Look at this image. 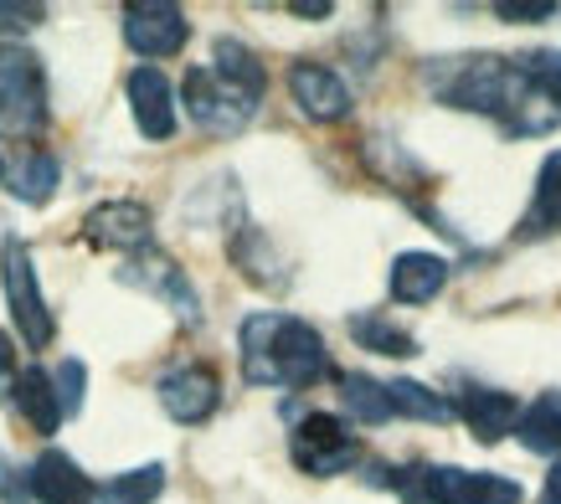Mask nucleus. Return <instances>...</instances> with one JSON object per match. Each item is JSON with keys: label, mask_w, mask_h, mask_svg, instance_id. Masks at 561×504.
Returning <instances> with one entry per match:
<instances>
[{"label": "nucleus", "mask_w": 561, "mask_h": 504, "mask_svg": "<svg viewBox=\"0 0 561 504\" xmlns=\"http://www.w3.org/2000/svg\"><path fill=\"white\" fill-rule=\"evenodd\" d=\"M423 83L438 103L459 108V114L494 118L515 139L551 135L561 124V103L530 83L520 57H505V51H448V57H433V62H423Z\"/></svg>", "instance_id": "f257e3e1"}, {"label": "nucleus", "mask_w": 561, "mask_h": 504, "mask_svg": "<svg viewBox=\"0 0 561 504\" xmlns=\"http://www.w3.org/2000/svg\"><path fill=\"white\" fill-rule=\"evenodd\" d=\"M242 376L253 387H314L330 376L324 335L294 314H248L238 330Z\"/></svg>", "instance_id": "f03ea898"}, {"label": "nucleus", "mask_w": 561, "mask_h": 504, "mask_svg": "<svg viewBox=\"0 0 561 504\" xmlns=\"http://www.w3.org/2000/svg\"><path fill=\"white\" fill-rule=\"evenodd\" d=\"M376 489H391L408 504H520V484L505 473L454 469V463H412V469H371Z\"/></svg>", "instance_id": "7ed1b4c3"}, {"label": "nucleus", "mask_w": 561, "mask_h": 504, "mask_svg": "<svg viewBox=\"0 0 561 504\" xmlns=\"http://www.w3.org/2000/svg\"><path fill=\"white\" fill-rule=\"evenodd\" d=\"M181 103H186L191 124L206 135H242L263 103V88L238 83L221 68H191L181 83Z\"/></svg>", "instance_id": "20e7f679"}, {"label": "nucleus", "mask_w": 561, "mask_h": 504, "mask_svg": "<svg viewBox=\"0 0 561 504\" xmlns=\"http://www.w3.org/2000/svg\"><path fill=\"white\" fill-rule=\"evenodd\" d=\"M47 72L42 57L21 42H0V135H42L47 129Z\"/></svg>", "instance_id": "39448f33"}, {"label": "nucleus", "mask_w": 561, "mask_h": 504, "mask_svg": "<svg viewBox=\"0 0 561 504\" xmlns=\"http://www.w3.org/2000/svg\"><path fill=\"white\" fill-rule=\"evenodd\" d=\"M0 288H5V309H11L21 340H26L32 351H47V340L57 324H51V309H47V299H42V284H36L32 248H26L21 237H5V242H0Z\"/></svg>", "instance_id": "423d86ee"}, {"label": "nucleus", "mask_w": 561, "mask_h": 504, "mask_svg": "<svg viewBox=\"0 0 561 504\" xmlns=\"http://www.w3.org/2000/svg\"><path fill=\"white\" fill-rule=\"evenodd\" d=\"M289 448H294V463L305 473H314V479H335V473H345L360 458V443H356V433H351V422L335 417V412H309V417H299Z\"/></svg>", "instance_id": "0eeeda50"}, {"label": "nucleus", "mask_w": 561, "mask_h": 504, "mask_svg": "<svg viewBox=\"0 0 561 504\" xmlns=\"http://www.w3.org/2000/svg\"><path fill=\"white\" fill-rule=\"evenodd\" d=\"M119 284L124 288H139V294H150V299H160L165 309H175L181 314V324H202V299H196V288H191L186 268L175 263V257H165V252H135L129 263L119 268Z\"/></svg>", "instance_id": "6e6552de"}, {"label": "nucleus", "mask_w": 561, "mask_h": 504, "mask_svg": "<svg viewBox=\"0 0 561 504\" xmlns=\"http://www.w3.org/2000/svg\"><path fill=\"white\" fill-rule=\"evenodd\" d=\"M83 237H88V248H103V252H145L154 237V217L145 202L119 196V202H103L88 211Z\"/></svg>", "instance_id": "1a4fd4ad"}, {"label": "nucleus", "mask_w": 561, "mask_h": 504, "mask_svg": "<svg viewBox=\"0 0 561 504\" xmlns=\"http://www.w3.org/2000/svg\"><path fill=\"white\" fill-rule=\"evenodd\" d=\"M191 21L181 5H165V0H139V5H124V42L139 51V57H175L186 47Z\"/></svg>", "instance_id": "9d476101"}, {"label": "nucleus", "mask_w": 561, "mask_h": 504, "mask_svg": "<svg viewBox=\"0 0 561 504\" xmlns=\"http://www.w3.org/2000/svg\"><path fill=\"white\" fill-rule=\"evenodd\" d=\"M154 397H160V406H165V417L186 422V427H196V422H206L211 412H217L221 402V381L211 366H175L160 376V387H154Z\"/></svg>", "instance_id": "9b49d317"}, {"label": "nucleus", "mask_w": 561, "mask_h": 504, "mask_svg": "<svg viewBox=\"0 0 561 504\" xmlns=\"http://www.w3.org/2000/svg\"><path fill=\"white\" fill-rule=\"evenodd\" d=\"M289 93L299 103V114L314 118V124H335V118L351 114V88H345L341 72L324 68V62H294Z\"/></svg>", "instance_id": "f8f14e48"}, {"label": "nucleus", "mask_w": 561, "mask_h": 504, "mask_svg": "<svg viewBox=\"0 0 561 504\" xmlns=\"http://www.w3.org/2000/svg\"><path fill=\"white\" fill-rule=\"evenodd\" d=\"M124 93H129V108H135V124L145 139H171L175 124H181V114H175V88L171 78L160 68H135L129 72V83H124Z\"/></svg>", "instance_id": "ddd939ff"}, {"label": "nucleus", "mask_w": 561, "mask_h": 504, "mask_svg": "<svg viewBox=\"0 0 561 504\" xmlns=\"http://www.w3.org/2000/svg\"><path fill=\"white\" fill-rule=\"evenodd\" d=\"M448 278H454V263L443 257V252H397L391 257V273H387V288L397 303H433L448 288Z\"/></svg>", "instance_id": "4468645a"}, {"label": "nucleus", "mask_w": 561, "mask_h": 504, "mask_svg": "<svg viewBox=\"0 0 561 504\" xmlns=\"http://www.w3.org/2000/svg\"><path fill=\"white\" fill-rule=\"evenodd\" d=\"M454 417L479 437V443H505L515 433V417H520V402L511 391L494 387H463V397L454 402Z\"/></svg>", "instance_id": "2eb2a0df"}, {"label": "nucleus", "mask_w": 561, "mask_h": 504, "mask_svg": "<svg viewBox=\"0 0 561 504\" xmlns=\"http://www.w3.org/2000/svg\"><path fill=\"white\" fill-rule=\"evenodd\" d=\"M26 489H32L36 504H93V479L62 448H47L36 458L32 473H26Z\"/></svg>", "instance_id": "dca6fc26"}, {"label": "nucleus", "mask_w": 561, "mask_h": 504, "mask_svg": "<svg viewBox=\"0 0 561 504\" xmlns=\"http://www.w3.org/2000/svg\"><path fill=\"white\" fill-rule=\"evenodd\" d=\"M515 443H520L526 454H541V458L561 454V391H541L536 402L520 406V417H515Z\"/></svg>", "instance_id": "f3484780"}, {"label": "nucleus", "mask_w": 561, "mask_h": 504, "mask_svg": "<svg viewBox=\"0 0 561 504\" xmlns=\"http://www.w3.org/2000/svg\"><path fill=\"white\" fill-rule=\"evenodd\" d=\"M16 406L21 417L32 422L42 437H51L62 427V406H57V391H51V376L42 366H26L16 376Z\"/></svg>", "instance_id": "a211bd4d"}, {"label": "nucleus", "mask_w": 561, "mask_h": 504, "mask_svg": "<svg viewBox=\"0 0 561 504\" xmlns=\"http://www.w3.org/2000/svg\"><path fill=\"white\" fill-rule=\"evenodd\" d=\"M387 397H391V412L397 417H412V422H454V402L448 397H438L433 387H423V381H408V376H397V381H387Z\"/></svg>", "instance_id": "6ab92c4d"}, {"label": "nucleus", "mask_w": 561, "mask_h": 504, "mask_svg": "<svg viewBox=\"0 0 561 504\" xmlns=\"http://www.w3.org/2000/svg\"><path fill=\"white\" fill-rule=\"evenodd\" d=\"M160 494H165V463H145L108 484H93V504H154Z\"/></svg>", "instance_id": "aec40b11"}, {"label": "nucleus", "mask_w": 561, "mask_h": 504, "mask_svg": "<svg viewBox=\"0 0 561 504\" xmlns=\"http://www.w3.org/2000/svg\"><path fill=\"white\" fill-rule=\"evenodd\" d=\"M341 397H345V412L356 422L381 427V422L397 417V412H391V397H387V381H376V376H360V370L341 376Z\"/></svg>", "instance_id": "412c9836"}, {"label": "nucleus", "mask_w": 561, "mask_h": 504, "mask_svg": "<svg viewBox=\"0 0 561 504\" xmlns=\"http://www.w3.org/2000/svg\"><path fill=\"white\" fill-rule=\"evenodd\" d=\"M551 227H561V150L546 154L541 170H536L530 217H526V232H551Z\"/></svg>", "instance_id": "4be33fe9"}, {"label": "nucleus", "mask_w": 561, "mask_h": 504, "mask_svg": "<svg viewBox=\"0 0 561 504\" xmlns=\"http://www.w3.org/2000/svg\"><path fill=\"white\" fill-rule=\"evenodd\" d=\"M57 181H62V165H57V154L47 150H32L21 154V165L11 170V191H16L26 206H42L57 191Z\"/></svg>", "instance_id": "5701e85b"}, {"label": "nucleus", "mask_w": 561, "mask_h": 504, "mask_svg": "<svg viewBox=\"0 0 561 504\" xmlns=\"http://www.w3.org/2000/svg\"><path fill=\"white\" fill-rule=\"evenodd\" d=\"M351 340L360 351H376V355H417V340L402 330V324L381 320V314H351Z\"/></svg>", "instance_id": "b1692460"}, {"label": "nucleus", "mask_w": 561, "mask_h": 504, "mask_svg": "<svg viewBox=\"0 0 561 504\" xmlns=\"http://www.w3.org/2000/svg\"><path fill=\"white\" fill-rule=\"evenodd\" d=\"M83 387H88V370L83 360H62V370L51 376V391H57V406H62V422L83 406Z\"/></svg>", "instance_id": "393cba45"}, {"label": "nucleus", "mask_w": 561, "mask_h": 504, "mask_svg": "<svg viewBox=\"0 0 561 504\" xmlns=\"http://www.w3.org/2000/svg\"><path fill=\"white\" fill-rule=\"evenodd\" d=\"M47 21V5H36V0H0V36H21L42 26Z\"/></svg>", "instance_id": "a878e982"}, {"label": "nucleus", "mask_w": 561, "mask_h": 504, "mask_svg": "<svg viewBox=\"0 0 561 504\" xmlns=\"http://www.w3.org/2000/svg\"><path fill=\"white\" fill-rule=\"evenodd\" d=\"M0 500L5 504H26L32 500V489H26V479H21L11 463H0Z\"/></svg>", "instance_id": "bb28decb"}, {"label": "nucleus", "mask_w": 561, "mask_h": 504, "mask_svg": "<svg viewBox=\"0 0 561 504\" xmlns=\"http://www.w3.org/2000/svg\"><path fill=\"white\" fill-rule=\"evenodd\" d=\"M500 21H557V5H494Z\"/></svg>", "instance_id": "cd10ccee"}, {"label": "nucleus", "mask_w": 561, "mask_h": 504, "mask_svg": "<svg viewBox=\"0 0 561 504\" xmlns=\"http://www.w3.org/2000/svg\"><path fill=\"white\" fill-rule=\"evenodd\" d=\"M541 504H561V458H557V463H551V473H546Z\"/></svg>", "instance_id": "c85d7f7f"}, {"label": "nucleus", "mask_w": 561, "mask_h": 504, "mask_svg": "<svg viewBox=\"0 0 561 504\" xmlns=\"http://www.w3.org/2000/svg\"><path fill=\"white\" fill-rule=\"evenodd\" d=\"M11 366H16V345H11V335L0 330V376H5Z\"/></svg>", "instance_id": "c756f323"}, {"label": "nucleus", "mask_w": 561, "mask_h": 504, "mask_svg": "<svg viewBox=\"0 0 561 504\" xmlns=\"http://www.w3.org/2000/svg\"><path fill=\"white\" fill-rule=\"evenodd\" d=\"M294 16H314V21H320V16H330V5H294Z\"/></svg>", "instance_id": "7c9ffc66"}, {"label": "nucleus", "mask_w": 561, "mask_h": 504, "mask_svg": "<svg viewBox=\"0 0 561 504\" xmlns=\"http://www.w3.org/2000/svg\"><path fill=\"white\" fill-rule=\"evenodd\" d=\"M0 175H5V160H0Z\"/></svg>", "instance_id": "2f4dec72"}]
</instances>
